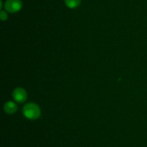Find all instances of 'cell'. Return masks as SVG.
<instances>
[{
	"mask_svg": "<svg viewBox=\"0 0 147 147\" xmlns=\"http://www.w3.org/2000/svg\"><path fill=\"white\" fill-rule=\"evenodd\" d=\"M23 115L29 120H36L41 115L40 107L34 103H27L22 110Z\"/></svg>",
	"mask_w": 147,
	"mask_h": 147,
	"instance_id": "1",
	"label": "cell"
},
{
	"mask_svg": "<svg viewBox=\"0 0 147 147\" xmlns=\"http://www.w3.org/2000/svg\"><path fill=\"white\" fill-rule=\"evenodd\" d=\"M4 7L9 12L15 13L21 10L22 7V3L20 0H7Z\"/></svg>",
	"mask_w": 147,
	"mask_h": 147,
	"instance_id": "2",
	"label": "cell"
},
{
	"mask_svg": "<svg viewBox=\"0 0 147 147\" xmlns=\"http://www.w3.org/2000/svg\"><path fill=\"white\" fill-rule=\"evenodd\" d=\"M12 97L16 102H19V103H22V102H24L27 99V92L23 88H16L13 91Z\"/></svg>",
	"mask_w": 147,
	"mask_h": 147,
	"instance_id": "3",
	"label": "cell"
},
{
	"mask_svg": "<svg viewBox=\"0 0 147 147\" xmlns=\"http://www.w3.org/2000/svg\"><path fill=\"white\" fill-rule=\"evenodd\" d=\"M4 110L7 114L11 115V114L14 113L17 110V106L14 102L8 101V102H7L4 104Z\"/></svg>",
	"mask_w": 147,
	"mask_h": 147,
	"instance_id": "4",
	"label": "cell"
},
{
	"mask_svg": "<svg viewBox=\"0 0 147 147\" xmlns=\"http://www.w3.org/2000/svg\"><path fill=\"white\" fill-rule=\"evenodd\" d=\"M66 6L70 9H74L78 7L80 3V0H65Z\"/></svg>",
	"mask_w": 147,
	"mask_h": 147,
	"instance_id": "5",
	"label": "cell"
},
{
	"mask_svg": "<svg viewBox=\"0 0 147 147\" xmlns=\"http://www.w3.org/2000/svg\"><path fill=\"white\" fill-rule=\"evenodd\" d=\"M7 17H8V15H7V14L6 13V12L1 11V13H0V18H1V20H2V21H4V20H7Z\"/></svg>",
	"mask_w": 147,
	"mask_h": 147,
	"instance_id": "6",
	"label": "cell"
}]
</instances>
